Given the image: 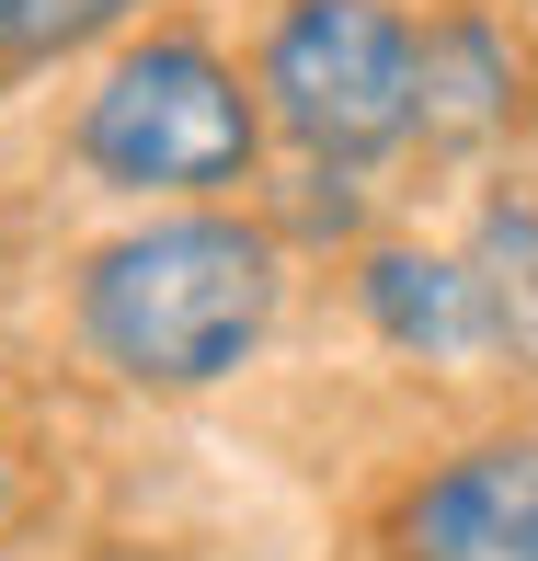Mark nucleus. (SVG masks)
<instances>
[{
	"label": "nucleus",
	"mask_w": 538,
	"mask_h": 561,
	"mask_svg": "<svg viewBox=\"0 0 538 561\" xmlns=\"http://www.w3.org/2000/svg\"><path fill=\"white\" fill-rule=\"evenodd\" d=\"M367 321L401 355H481L470 264H435V252H378V264H367Z\"/></svg>",
	"instance_id": "423d86ee"
},
{
	"label": "nucleus",
	"mask_w": 538,
	"mask_h": 561,
	"mask_svg": "<svg viewBox=\"0 0 538 561\" xmlns=\"http://www.w3.org/2000/svg\"><path fill=\"white\" fill-rule=\"evenodd\" d=\"M401 561H538V436H493L401 504Z\"/></svg>",
	"instance_id": "20e7f679"
},
{
	"label": "nucleus",
	"mask_w": 538,
	"mask_h": 561,
	"mask_svg": "<svg viewBox=\"0 0 538 561\" xmlns=\"http://www.w3.org/2000/svg\"><path fill=\"white\" fill-rule=\"evenodd\" d=\"M470 264V310H481V355H516L538 367V207H493L481 241L458 252Z\"/></svg>",
	"instance_id": "0eeeda50"
},
{
	"label": "nucleus",
	"mask_w": 538,
	"mask_h": 561,
	"mask_svg": "<svg viewBox=\"0 0 538 561\" xmlns=\"http://www.w3.org/2000/svg\"><path fill=\"white\" fill-rule=\"evenodd\" d=\"M504 115H516V58H504V35H493V23H435V35H424V104H413V126L447 138V149H470V138H493Z\"/></svg>",
	"instance_id": "39448f33"
},
{
	"label": "nucleus",
	"mask_w": 538,
	"mask_h": 561,
	"mask_svg": "<svg viewBox=\"0 0 538 561\" xmlns=\"http://www.w3.org/2000/svg\"><path fill=\"white\" fill-rule=\"evenodd\" d=\"M0 504H12V470H0Z\"/></svg>",
	"instance_id": "1a4fd4ad"
},
{
	"label": "nucleus",
	"mask_w": 538,
	"mask_h": 561,
	"mask_svg": "<svg viewBox=\"0 0 538 561\" xmlns=\"http://www.w3.org/2000/svg\"><path fill=\"white\" fill-rule=\"evenodd\" d=\"M126 12H138V0H0V69H46V58H69V46L115 35Z\"/></svg>",
	"instance_id": "6e6552de"
},
{
	"label": "nucleus",
	"mask_w": 538,
	"mask_h": 561,
	"mask_svg": "<svg viewBox=\"0 0 538 561\" xmlns=\"http://www.w3.org/2000/svg\"><path fill=\"white\" fill-rule=\"evenodd\" d=\"M252 149H264L252 92L184 35L115 58V81L81 104V161L115 195H218L252 172Z\"/></svg>",
	"instance_id": "f03ea898"
},
{
	"label": "nucleus",
	"mask_w": 538,
	"mask_h": 561,
	"mask_svg": "<svg viewBox=\"0 0 538 561\" xmlns=\"http://www.w3.org/2000/svg\"><path fill=\"white\" fill-rule=\"evenodd\" d=\"M275 321V241L241 218H149L81 275V333L138 390H207Z\"/></svg>",
	"instance_id": "f257e3e1"
},
{
	"label": "nucleus",
	"mask_w": 538,
	"mask_h": 561,
	"mask_svg": "<svg viewBox=\"0 0 538 561\" xmlns=\"http://www.w3.org/2000/svg\"><path fill=\"white\" fill-rule=\"evenodd\" d=\"M264 92L275 126L321 161H378V149L413 138L424 104V46L390 0H298L264 46Z\"/></svg>",
	"instance_id": "7ed1b4c3"
}]
</instances>
